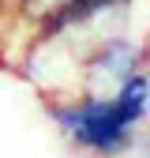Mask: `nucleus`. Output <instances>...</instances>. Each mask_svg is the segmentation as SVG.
Listing matches in <instances>:
<instances>
[{
	"label": "nucleus",
	"instance_id": "obj_2",
	"mask_svg": "<svg viewBox=\"0 0 150 158\" xmlns=\"http://www.w3.org/2000/svg\"><path fill=\"white\" fill-rule=\"evenodd\" d=\"M143 72V49L135 42H128L124 34H109L101 42H94L83 60H79V79H83V90L79 94H94V98H105L112 94L128 75Z\"/></svg>",
	"mask_w": 150,
	"mask_h": 158
},
{
	"label": "nucleus",
	"instance_id": "obj_1",
	"mask_svg": "<svg viewBox=\"0 0 150 158\" xmlns=\"http://www.w3.org/2000/svg\"><path fill=\"white\" fill-rule=\"evenodd\" d=\"M49 113L79 147H86L94 154H120L131 143L135 124H128V117L112 102V94H105V98L79 94L71 102H53Z\"/></svg>",
	"mask_w": 150,
	"mask_h": 158
}]
</instances>
